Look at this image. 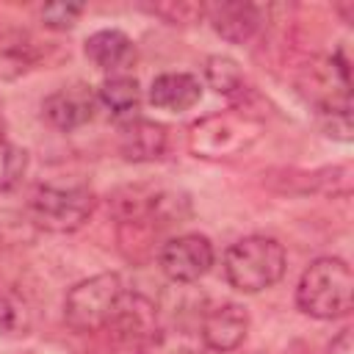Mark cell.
<instances>
[{"label": "cell", "mask_w": 354, "mask_h": 354, "mask_svg": "<svg viewBox=\"0 0 354 354\" xmlns=\"http://www.w3.org/2000/svg\"><path fill=\"white\" fill-rule=\"evenodd\" d=\"M266 130V122L246 108H227L196 119L188 127V149L205 160H230L252 149Z\"/></svg>", "instance_id": "obj_1"}, {"label": "cell", "mask_w": 354, "mask_h": 354, "mask_svg": "<svg viewBox=\"0 0 354 354\" xmlns=\"http://www.w3.org/2000/svg\"><path fill=\"white\" fill-rule=\"evenodd\" d=\"M296 307L318 321L346 318L354 307L351 266L343 257L313 260L296 285Z\"/></svg>", "instance_id": "obj_2"}, {"label": "cell", "mask_w": 354, "mask_h": 354, "mask_svg": "<svg viewBox=\"0 0 354 354\" xmlns=\"http://www.w3.org/2000/svg\"><path fill=\"white\" fill-rule=\"evenodd\" d=\"M285 246L271 235H246L224 252V277L241 293H260L285 277Z\"/></svg>", "instance_id": "obj_3"}, {"label": "cell", "mask_w": 354, "mask_h": 354, "mask_svg": "<svg viewBox=\"0 0 354 354\" xmlns=\"http://www.w3.org/2000/svg\"><path fill=\"white\" fill-rule=\"evenodd\" d=\"M30 221L47 232H75L94 213V191L83 183H41L28 202Z\"/></svg>", "instance_id": "obj_4"}, {"label": "cell", "mask_w": 354, "mask_h": 354, "mask_svg": "<svg viewBox=\"0 0 354 354\" xmlns=\"http://www.w3.org/2000/svg\"><path fill=\"white\" fill-rule=\"evenodd\" d=\"M122 277L113 271L94 274L72 285L64 296V321L75 332H100L108 326L111 313L122 296Z\"/></svg>", "instance_id": "obj_5"}, {"label": "cell", "mask_w": 354, "mask_h": 354, "mask_svg": "<svg viewBox=\"0 0 354 354\" xmlns=\"http://www.w3.org/2000/svg\"><path fill=\"white\" fill-rule=\"evenodd\" d=\"M213 260H216L213 243L207 235H199V232H185V235L169 238L158 252L160 271L166 274V279L180 282V285L202 279L210 271Z\"/></svg>", "instance_id": "obj_6"}, {"label": "cell", "mask_w": 354, "mask_h": 354, "mask_svg": "<svg viewBox=\"0 0 354 354\" xmlns=\"http://www.w3.org/2000/svg\"><path fill=\"white\" fill-rule=\"evenodd\" d=\"M246 332H249V313L238 301H221L210 307L199 324L202 343L216 354L235 351L246 340Z\"/></svg>", "instance_id": "obj_7"}, {"label": "cell", "mask_w": 354, "mask_h": 354, "mask_svg": "<svg viewBox=\"0 0 354 354\" xmlns=\"http://www.w3.org/2000/svg\"><path fill=\"white\" fill-rule=\"evenodd\" d=\"M94 108H97V94L86 83L64 86V88L53 91L50 97H44V102H41L44 119L61 133H72V130L88 124L94 119Z\"/></svg>", "instance_id": "obj_8"}, {"label": "cell", "mask_w": 354, "mask_h": 354, "mask_svg": "<svg viewBox=\"0 0 354 354\" xmlns=\"http://www.w3.org/2000/svg\"><path fill=\"white\" fill-rule=\"evenodd\" d=\"M105 329H111L124 343H147L158 332V307L144 293L122 290Z\"/></svg>", "instance_id": "obj_9"}, {"label": "cell", "mask_w": 354, "mask_h": 354, "mask_svg": "<svg viewBox=\"0 0 354 354\" xmlns=\"http://www.w3.org/2000/svg\"><path fill=\"white\" fill-rule=\"evenodd\" d=\"M169 147V130L152 119H130L119 127V152L130 163H149L163 158Z\"/></svg>", "instance_id": "obj_10"}, {"label": "cell", "mask_w": 354, "mask_h": 354, "mask_svg": "<svg viewBox=\"0 0 354 354\" xmlns=\"http://www.w3.org/2000/svg\"><path fill=\"white\" fill-rule=\"evenodd\" d=\"M210 17V25L213 30L232 41V44H243L249 41L257 30H260V8L254 3H241V0H230V3H216V6H207V14Z\"/></svg>", "instance_id": "obj_11"}, {"label": "cell", "mask_w": 354, "mask_h": 354, "mask_svg": "<svg viewBox=\"0 0 354 354\" xmlns=\"http://www.w3.org/2000/svg\"><path fill=\"white\" fill-rule=\"evenodd\" d=\"M202 100V83L191 72H163L149 83V102L169 113H183Z\"/></svg>", "instance_id": "obj_12"}, {"label": "cell", "mask_w": 354, "mask_h": 354, "mask_svg": "<svg viewBox=\"0 0 354 354\" xmlns=\"http://www.w3.org/2000/svg\"><path fill=\"white\" fill-rule=\"evenodd\" d=\"M83 53L102 72H119L136 61V44L119 28H105L91 33L83 44Z\"/></svg>", "instance_id": "obj_13"}, {"label": "cell", "mask_w": 354, "mask_h": 354, "mask_svg": "<svg viewBox=\"0 0 354 354\" xmlns=\"http://www.w3.org/2000/svg\"><path fill=\"white\" fill-rule=\"evenodd\" d=\"M39 58L36 41L25 30L0 33V80H14L25 75Z\"/></svg>", "instance_id": "obj_14"}, {"label": "cell", "mask_w": 354, "mask_h": 354, "mask_svg": "<svg viewBox=\"0 0 354 354\" xmlns=\"http://www.w3.org/2000/svg\"><path fill=\"white\" fill-rule=\"evenodd\" d=\"M97 102H102L113 116H127L141 105V86L130 75H111L100 83Z\"/></svg>", "instance_id": "obj_15"}, {"label": "cell", "mask_w": 354, "mask_h": 354, "mask_svg": "<svg viewBox=\"0 0 354 354\" xmlns=\"http://www.w3.org/2000/svg\"><path fill=\"white\" fill-rule=\"evenodd\" d=\"M205 80L216 94H224V97H238L246 88V77H243L241 64L230 55H221V53L210 55L205 61Z\"/></svg>", "instance_id": "obj_16"}, {"label": "cell", "mask_w": 354, "mask_h": 354, "mask_svg": "<svg viewBox=\"0 0 354 354\" xmlns=\"http://www.w3.org/2000/svg\"><path fill=\"white\" fill-rule=\"evenodd\" d=\"M144 8L169 25H194L207 14V6L196 0H160V3H147Z\"/></svg>", "instance_id": "obj_17"}, {"label": "cell", "mask_w": 354, "mask_h": 354, "mask_svg": "<svg viewBox=\"0 0 354 354\" xmlns=\"http://www.w3.org/2000/svg\"><path fill=\"white\" fill-rule=\"evenodd\" d=\"M25 171H28V152L14 141L0 138V194L17 188Z\"/></svg>", "instance_id": "obj_18"}, {"label": "cell", "mask_w": 354, "mask_h": 354, "mask_svg": "<svg viewBox=\"0 0 354 354\" xmlns=\"http://www.w3.org/2000/svg\"><path fill=\"white\" fill-rule=\"evenodd\" d=\"M30 329V310L14 296H0V335L19 337Z\"/></svg>", "instance_id": "obj_19"}, {"label": "cell", "mask_w": 354, "mask_h": 354, "mask_svg": "<svg viewBox=\"0 0 354 354\" xmlns=\"http://www.w3.org/2000/svg\"><path fill=\"white\" fill-rule=\"evenodd\" d=\"M83 14V3H47L41 8V22L50 30H69Z\"/></svg>", "instance_id": "obj_20"}, {"label": "cell", "mask_w": 354, "mask_h": 354, "mask_svg": "<svg viewBox=\"0 0 354 354\" xmlns=\"http://www.w3.org/2000/svg\"><path fill=\"white\" fill-rule=\"evenodd\" d=\"M329 354H354V332H351V326L340 329V332L332 337Z\"/></svg>", "instance_id": "obj_21"}, {"label": "cell", "mask_w": 354, "mask_h": 354, "mask_svg": "<svg viewBox=\"0 0 354 354\" xmlns=\"http://www.w3.org/2000/svg\"><path fill=\"white\" fill-rule=\"evenodd\" d=\"M3 127H6V119H3V105H0V138H3Z\"/></svg>", "instance_id": "obj_22"}]
</instances>
